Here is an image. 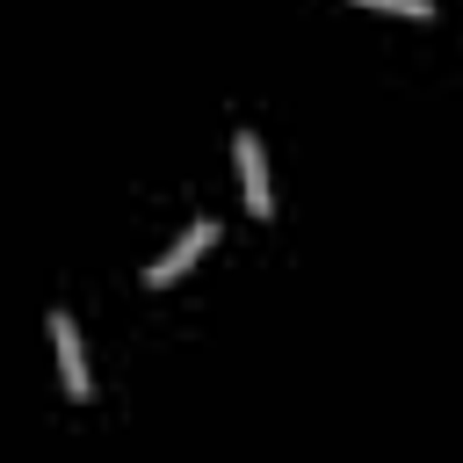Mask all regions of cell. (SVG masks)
I'll return each instance as SVG.
<instances>
[{
	"instance_id": "6da1fadb",
	"label": "cell",
	"mask_w": 463,
	"mask_h": 463,
	"mask_svg": "<svg viewBox=\"0 0 463 463\" xmlns=\"http://www.w3.org/2000/svg\"><path fill=\"white\" fill-rule=\"evenodd\" d=\"M217 232H224L217 217H195V224H188V232H181V239H174V246H166V253L145 268V289H174V275H188V268H195V260L217 246Z\"/></svg>"
},
{
	"instance_id": "7a4b0ae2",
	"label": "cell",
	"mask_w": 463,
	"mask_h": 463,
	"mask_svg": "<svg viewBox=\"0 0 463 463\" xmlns=\"http://www.w3.org/2000/svg\"><path fill=\"white\" fill-rule=\"evenodd\" d=\"M51 347H58V383H65V398H87L94 376H87V347H80L72 311H51Z\"/></svg>"
},
{
	"instance_id": "3957f363",
	"label": "cell",
	"mask_w": 463,
	"mask_h": 463,
	"mask_svg": "<svg viewBox=\"0 0 463 463\" xmlns=\"http://www.w3.org/2000/svg\"><path fill=\"white\" fill-rule=\"evenodd\" d=\"M232 159H239V188H246V210H253V217H268V210H275V188H268V159H260V137H253V130H239V137H232Z\"/></svg>"
},
{
	"instance_id": "277c9868",
	"label": "cell",
	"mask_w": 463,
	"mask_h": 463,
	"mask_svg": "<svg viewBox=\"0 0 463 463\" xmlns=\"http://www.w3.org/2000/svg\"><path fill=\"white\" fill-rule=\"evenodd\" d=\"M354 7H376V14H405V22H427L434 0H354Z\"/></svg>"
}]
</instances>
